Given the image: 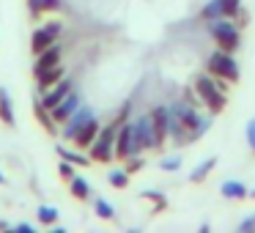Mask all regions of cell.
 <instances>
[{"label": "cell", "mask_w": 255, "mask_h": 233, "mask_svg": "<svg viewBox=\"0 0 255 233\" xmlns=\"http://www.w3.org/2000/svg\"><path fill=\"white\" fill-rule=\"evenodd\" d=\"M195 91H198V99L206 105V110L211 113V116H217V113L225 110L228 105V96H225V80L214 77V74L203 72L195 77Z\"/></svg>", "instance_id": "cell-1"}, {"label": "cell", "mask_w": 255, "mask_h": 233, "mask_svg": "<svg viewBox=\"0 0 255 233\" xmlns=\"http://www.w3.org/2000/svg\"><path fill=\"white\" fill-rule=\"evenodd\" d=\"M159 167H162V170H167V173L178 170V167H181V156H178V154H173V156H165V159L159 162Z\"/></svg>", "instance_id": "cell-28"}, {"label": "cell", "mask_w": 255, "mask_h": 233, "mask_svg": "<svg viewBox=\"0 0 255 233\" xmlns=\"http://www.w3.org/2000/svg\"><path fill=\"white\" fill-rule=\"evenodd\" d=\"M80 105H83V99H80V94H77V91H72V94H69L66 99H63L61 105H58V107H52L50 113H52V118H55V123H66L69 118H72V113L77 110Z\"/></svg>", "instance_id": "cell-11"}, {"label": "cell", "mask_w": 255, "mask_h": 233, "mask_svg": "<svg viewBox=\"0 0 255 233\" xmlns=\"http://www.w3.org/2000/svg\"><path fill=\"white\" fill-rule=\"evenodd\" d=\"M206 72L220 77V80H225V83H239V77H242L233 52H225V50H220V47H217L214 52H209V58H206Z\"/></svg>", "instance_id": "cell-3"}, {"label": "cell", "mask_w": 255, "mask_h": 233, "mask_svg": "<svg viewBox=\"0 0 255 233\" xmlns=\"http://www.w3.org/2000/svg\"><path fill=\"white\" fill-rule=\"evenodd\" d=\"M72 91H74V83H72L69 77H63V80H58L55 85H50V88H44V91H41V96H39V99H41V105H44L47 110H52V107H58V105H61V102L66 99L69 94H72Z\"/></svg>", "instance_id": "cell-9"}, {"label": "cell", "mask_w": 255, "mask_h": 233, "mask_svg": "<svg viewBox=\"0 0 255 233\" xmlns=\"http://www.w3.org/2000/svg\"><path fill=\"white\" fill-rule=\"evenodd\" d=\"M33 116H36V121L44 126V132H50V134H58V123H55V118H52V113L47 110L44 105H41V99H36L33 102Z\"/></svg>", "instance_id": "cell-16"}, {"label": "cell", "mask_w": 255, "mask_h": 233, "mask_svg": "<svg viewBox=\"0 0 255 233\" xmlns=\"http://www.w3.org/2000/svg\"><path fill=\"white\" fill-rule=\"evenodd\" d=\"M28 11L30 17H41L44 14V0H28Z\"/></svg>", "instance_id": "cell-29"}, {"label": "cell", "mask_w": 255, "mask_h": 233, "mask_svg": "<svg viewBox=\"0 0 255 233\" xmlns=\"http://www.w3.org/2000/svg\"><path fill=\"white\" fill-rule=\"evenodd\" d=\"M61 55H63V50H61V44H50L44 52H39L36 55V63H33V74L36 72H41V69H47V66H55V63H61Z\"/></svg>", "instance_id": "cell-15"}, {"label": "cell", "mask_w": 255, "mask_h": 233, "mask_svg": "<svg viewBox=\"0 0 255 233\" xmlns=\"http://www.w3.org/2000/svg\"><path fill=\"white\" fill-rule=\"evenodd\" d=\"M61 30H63L61 22H44L41 28H36L33 36H30V50H33V55H39V52H44L50 44H55Z\"/></svg>", "instance_id": "cell-8"}, {"label": "cell", "mask_w": 255, "mask_h": 233, "mask_svg": "<svg viewBox=\"0 0 255 233\" xmlns=\"http://www.w3.org/2000/svg\"><path fill=\"white\" fill-rule=\"evenodd\" d=\"M244 134H247V145L255 151V118L247 123V129H244Z\"/></svg>", "instance_id": "cell-31"}, {"label": "cell", "mask_w": 255, "mask_h": 233, "mask_svg": "<svg viewBox=\"0 0 255 233\" xmlns=\"http://www.w3.org/2000/svg\"><path fill=\"white\" fill-rule=\"evenodd\" d=\"M33 77H36V83H39V94H41L44 88H50V85H55L58 80L66 77V72H63L61 63H55V66H47V69H41V72H36Z\"/></svg>", "instance_id": "cell-14"}, {"label": "cell", "mask_w": 255, "mask_h": 233, "mask_svg": "<svg viewBox=\"0 0 255 233\" xmlns=\"http://www.w3.org/2000/svg\"><path fill=\"white\" fill-rule=\"evenodd\" d=\"M99 129H102V126H99V121H96V116L88 118V121L80 126V132L74 134L72 143L77 145V148H91V145H94V140H96V134H99Z\"/></svg>", "instance_id": "cell-12"}, {"label": "cell", "mask_w": 255, "mask_h": 233, "mask_svg": "<svg viewBox=\"0 0 255 233\" xmlns=\"http://www.w3.org/2000/svg\"><path fill=\"white\" fill-rule=\"evenodd\" d=\"M143 151V145H140L137 134H134V123L127 121L118 126V134H116V159H129V156L140 154Z\"/></svg>", "instance_id": "cell-6"}, {"label": "cell", "mask_w": 255, "mask_h": 233, "mask_svg": "<svg viewBox=\"0 0 255 233\" xmlns=\"http://www.w3.org/2000/svg\"><path fill=\"white\" fill-rule=\"evenodd\" d=\"M0 184H6V176H3V170H0Z\"/></svg>", "instance_id": "cell-37"}, {"label": "cell", "mask_w": 255, "mask_h": 233, "mask_svg": "<svg viewBox=\"0 0 255 233\" xmlns=\"http://www.w3.org/2000/svg\"><path fill=\"white\" fill-rule=\"evenodd\" d=\"M36 217H39V222L41 225H55L58 222V209L55 206H39V211H36Z\"/></svg>", "instance_id": "cell-23"}, {"label": "cell", "mask_w": 255, "mask_h": 233, "mask_svg": "<svg viewBox=\"0 0 255 233\" xmlns=\"http://www.w3.org/2000/svg\"><path fill=\"white\" fill-rule=\"evenodd\" d=\"M214 167H217V156H209V159H203L192 173H189V181H192V184H203L206 178H209V173L214 170Z\"/></svg>", "instance_id": "cell-18"}, {"label": "cell", "mask_w": 255, "mask_h": 233, "mask_svg": "<svg viewBox=\"0 0 255 233\" xmlns=\"http://www.w3.org/2000/svg\"><path fill=\"white\" fill-rule=\"evenodd\" d=\"M143 200H148V203H154V214H159V211L167 209V198L162 192H156V189H145L143 195H140Z\"/></svg>", "instance_id": "cell-22"}, {"label": "cell", "mask_w": 255, "mask_h": 233, "mask_svg": "<svg viewBox=\"0 0 255 233\" xmlns=\"http://www.w3.org/2000/svg\"><path fill=\"white\" fill-rule=\"evenodd\" d=\"M209 33L214 39V44L225 52H236L242 44V33H239V25H233V19H214L209 22Z\"/></svg>", "instance_id": "cell-5"}, {"label": "cell", "mask_w": 255, "mask_h": 233, "mask_svg": "<svg viewBox=\"0 0 255 233\" xmlns=\"http://www.w3.org/2000/svg\"><path fill=\"white\" fill-rule=\"evenodd\" d=\"M148 116H151V121H154V129H156V134H159V140L165 143L167 134H170V107L159 105V107H154Z\"/></svg>", "instance_id": "cell-13"}, {"label": "cell", "mask_w": 255, "mask_h": 233, "mask_svg": "<svg viewBox=\"0 0 255 233\" xmlns=\"http://www.w3.org/2000/svg\"><path fill=\"white\" fill-rule=\"evenodd\" d=\"M69 189H72V195L77 200H88L91 198V184L85 181V178H80V176H74L72 181H69Z\"/></svg>", "instance_id": "cell-21"}, {"label": "cell", "mask_w": 255, "mask_h": 233, "mask_svg": "<svg viewBox=\"0 0 255 233\" xmlns=\"http://www.w3.org/2000/svg\"><path fill=\"white\" fill-rule=\"evenodd\" d=\"M88 118H94V110H91L88 105H80L77 110L72 113V118H69L66 123H63V129H61V134L66 140H74V134L80 132V126H83L85 121H88Z\"/></svg>", "instance_id": "cell-10"}, {"label": "cell", "mask_w": 255, "mask_h": 233, "mask_svg": "<svg viewBox=\"0 0 255 233\" xmlns=\"http://www.w3.org/2000/svg\"><path fill=\"white\" fill-rule=\"evenodd\" d=\"M134 134H137V140H140V145H143V151H159L162 145V140H159V134H156V129H154V121H151V116H140V118H134Z\"/></svg>", "instance_id": "cell-7"}, {"label": "cell", "mask_w": 255, "mask_h": 233, "mask_svg": "<svg viewBox=\"0 0 255 233\" xmlns=\"http://www.w3.org/2000/svg\"><path fill=\"white\" fill-rule=\"evenodd\" d=\"M74 167L77 165H72V162H66V159H61V165H58V176L63 178V181H72L77 173H74Z\"/></svg>", "instance_id": "cell-27"}, {"label": "cell", "mask_w": 255, "mask_h": 233, "mask_svg": "<svg viewBox=\"0 0 255 233\" xmlns=\"http://www.w3.org/2000/svg\"><path fill=\"white\" fill-rule=\"evenodd\" d=\"M14 231H19V233H33V225H30V222H19V225H14Z\"/></svg>", "instance_id": "cell-34"}, {"label": "cell", "mask_w": 255, "mask_h": 233, "mask_svg": "<svg viewBox=\"0 0 255 233\" xmlns=\"http://www.w3.org/2000/svg\"><path fill=\"white\" fill-rule=\"evenodd\" d=\"M233 19H236V25H239V28H244V25H247V11H244V8H242V11H239L236 17H233Z\"/></svg>", "instance_id": "cell-35"}, {"label": "cell", "mask_w": 255, "mask_h": 233, "mask_svg": "<svg viewBox=\"0 0 255 233\" xmlns=\"http://www.w3.org/2000/svg\"><path fill=\"white\" fill-rule=\"evenodd\" d=\"M124 162H127V165H124V170H127L129 176H132V173H140V170H143V167H145V159H143V156H140V154L129 156V159H124Z\"/></svg>", "instance_id": "cell-26"}, {"label": "cell", "mask_w": 255, "mask_h": 233, "mask_svg": "<svg viewBox=\"0 0 255 233\" xmlns=\"http://www.w3.org/2000/svg\"><path fill=\"white\" fill-rule=\"evenodd\" d=\"M116 134H118V126L116 123H107V126L99 129V134H96L94 145L88 148V156L91 162H102V165H107V162L116 159Z\"/></svg>", "instance_id": "cell-4"}, {"label": "cell", "mask_w": 255, "mask_h": 233, "mask_svg": "<svg viewBox=\"0 0 255 233\" xmlns=\"http://www.w3.org/2000/svg\"><path fill=\"white\" fill-rule=\"evenodd\" d=\"M63 6V0H44V11H58Z\"/></svg>", "instance_id": "cell-33"}, {"label": "cell", "mask_w": 255, "mask_h": 233, "mask_svg": "<svg viewBox=\"0 0 255 233\" xmlns=\"http://www.w3.org/2000/svg\"><path fill=\"white\" fill-rule=\"evenodd\" d=\"M0 121L6 126H17V116H14V102L6 88H0Z\"/></svg>", "instance_id": "cell-17"}, {"label": "cell", "mask_w": 255, "mask_h": 233, "mask_svg": "<svg viewBox=\"0 0 255 233\" xmlns=\"http://www.w3.org/2000/svg\"><path fill=\"white\" fill-rule=\"evenodd\" d=\"M107 181H110L116 189H124V187L129 184V173L121 170V167H113V170L107 173Z\"/></svg>", "instance_id": "cell-24"}, {"label": "cell", "mask_w": 255, "mask_h": 233, "mask_svg": "<svg viewBox=\"0 0 255 233\" xmlns=\"http://www.w3.org/2000/svg\"><path fill=\"white\" fill-rule=\"evenodd\" d=\"M247 198H255V189H250V192H247Z\"/></svg>", "instance_id": "cell-38"}, {"label": "cell", "mask_w": 255, "mask_h": 233, "mask_svg": "<svg viewBox=\"0 0 255 233\" xmlns=\"http://www.w3.org/2000/svg\"><path fill=\"white\" fill-rule=\"evenodd\" d=\"M239 231L247 233V231H255V217H247V220H242V225H239Z\"/></svg>", "instance_id": "cell-32"}, {"label": "cell", "mask_w": 255, "mask_h": 233, "mask_svg": "<svg viewBox=\"0 0 255 233\" xmlns=\"http://www.w3.org/2000/svg\"><path fill=\"white\" fill-rule=\"evenodd\" d=\"M58 156L61 159H66V162H72V165H77V167H85L91 162V156H85V154H80V151H72V148H63V145H58Z\"/></svg>", "instance_id": "cell-20"}, {"label": "cell", "mask_w": 255, "mask_h": 233, "mask_svg": "<svg viewBox=\"0 0 255 233\" xmlns=\"http://www.w3.org/2000/svg\"><path fill=\"white\" fill-rule=\"evenodd\" d=\"M129 110H132V105L127 102V105H124L121 110H118V116L113 118V123H116V126H121V123H127V121H129Z\"/></svg>", "instance_id": "cell-30"}, {"label": "cell", "mask_w": 255, "mask_h": 233, "mask_svg": "<svg viewBox=\"0 0 255 233\" xmlns=\"http://www.w3.org/2000/svg\"><path fill=\"white\" fill-rule=\"evenodd\" d=\"M170 118H176V121L181 123L184 129H187L189 143L200 140V137H203V134L211 129L209 118H206V116H200V113H198V107H195V105H189V102H173V105H170Z\"/></svg>", "instance_id": "cell-2"}, {"label": "cell", "mask_w": 255, "mask_h": 233, "mask_svg": "<svg viewBox=\"0 0 255 233\" xmlns=\"http://www.w3.org/2000/svg\"><path fill=\"white\" fill-rule=\"evenodd\" d=\"M220 192H222V198H231V200H244V198H247V192H250V189L244 187L242 181H222Z\"/></svg>", "instance_id": "cell-19"}, {"label": "cell", "mask_w": 255, "mask_h": 233, "mask_svg": "<svg viewBox=\"0 0 255 233\" xmlns=\"http://www.w3.org/2000/svg\"><path fill=\"white\" fill-rule=\"evenodd\" d=\"M94 211H96V217H102V220H113V217H116L113 203H107L105 198H96L94 200Z\"/></svg>", "instance_id": "cell-25"}, {"label": "cell", "mask_w": 255, "mask_h": 233, "mask_svg": "<svg viewBox=\"0 0 255 233\" xmlns=\"http://www.w3.org/2000/svg\"><path fill=\"white\" fill-rule=\"evenodd\" d=\"M0 231H11V225H8L6 220H0Z\"/></svg>", "instance_id": "cell-36"}]
</instances>
